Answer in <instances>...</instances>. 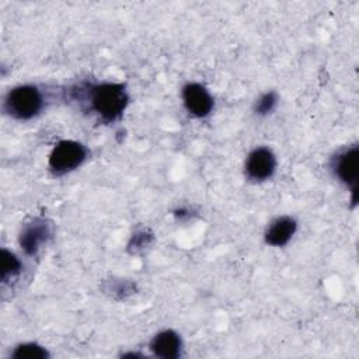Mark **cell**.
<instances>
[{
  "label": "cell",
  "instance_id": "obj_4",
  "mask_svg": "<svg viewBox=\"0 0 359 359\" xmlns=\"http://www.w3.org/2000/svg\"><path fill=\"white\" fill-rule=\"evenodd\" d=\"M334 177L351 191L352 206L358 201V178H359V146L352 144L337 151L330 161Z\"/></svg>",
  "mask_w": 359,
  "mask_h": 359
},
{
  "label": "cell",
  "instance_id": "obj_7",
  "mask_svg": "<svg viewBox=\"0 0 359 359\" xmlns=\"http://www.w3.org/2000/svg\"><path fill=\"white\" fill-rule=\"evenodd\" d=\"M181 97L187 112L194 118H206L213 111V97L209 90L201 83H187L181 90Z\"/></svg>",
  "mask_w": 359,
  "mask_h": 359
},
{
  "label": "cell",
  "instance_id": "obj_1",
  "mask_svg": "<svg viewBox=\"0 0 359 359\" xmlns=\"http://www.w3.org/2000/svg\"><path fill=\"white\" fill-rule=\"evenodd\" d=\"M73 100L86 112H91L102 123L121 121L129 105V94L123 83H80L67 88Z\"/></svg>",
  "mask_w": 359,
  "mask_h": 359
},
{
  "label": "cell",
  "instance_id": "obj_15",
  "mask_svg": "<svg viewBox=\"0 0 359 359\" xmlns=\"http://www.w3.org/2000/svg\"><path fill=\"white\" fill-rule=\"evenodd\" d=\"M174 216H175L178 220H184V219L191 217V213H189V210H188V209H185V208H180V209L174 210Z\"/></svg>",
  "mask_w": 359,
  "mask_h": 359
},
{
  "label": "cell",
  "instance_id": "obj_12",
  "mask_svg": "<svg viewBox=\"0 0 359 359\" xmlns=\"http://www.w3.org/2000/svg\"><path fill=\"white\" fill-rule=\"evenodd\" d=\"M10 356L14 359H48L50 353L36 342H22L13 349Z\"/></svg>",
  "mask_w": 359,
  "mask_h": 359
},
{
  "label": "cell",
  "instance_id": "obj_10",
  "mask_svg": "<svg viewBox=\"0 0 359 359\" xmlns=\"http://www.w3.org/2000/svg\"><path fill=\"white\" fill-rule=\"evenodd\" d=\"M22 272V262L21 259L10 250H1V282L7 283L11 279L17 278Z\"/></svg>",
  "mask_w": 359,
  "mask_h": 359
},
{
  "label": "cell",
  "instance_id": "obj_13",
  "mask_svg": "<svg viewBox=\"0 0 359 359\" xmlns=\"http://www.w3.org/2000/svg\"><path fill=\"white\" fill-rule=\"evenodd\" d=\"M278 102H279V97L276 91H266V93H262L254 101L252 111L258 116H266L275 111V108L278 107Z\"/></svg>",
  "mask_w": 359,
  "mask_h": 359
},
{
  "label": "cell",
  "instance_id": "obj_3",
  "mask_svg": "<svg viewBox=\"0 0 359 359\" xmlns=\"http://www.w3.org/2000/svg\"><path fill=\"white\" fill-rule=\"evenodd\" d=\"M88 158V149L81 142L65 139L57 142L48 157V170L55 177L66 175L81 167Z\"/></svg>",
  "mask_w": 359,
  "mask_h": 359
},
{
  "label": "cell",
  "instance_id": "obj_11",
  "mask_svg": "<svg viewBox=\"0 0 359 359\" xmlns=\"http://www.w3.org/2000/svg\"><path fill=\"white\" fill-rule=\"evenodd\" d=\"M104 293L109 294L116 300H122L136 293V283L128 279H111L105 280L102 285Z\"/></svg>",
  "mask_w": 359,
  "mask_h": 359
},
{
  "label": "cell",
  "instance_id": "obj_6",
  "mask_svg": "<svg viewBox=\"0 0 359 359\" xmlns=\"http://www.w3.org/2000/svg\"><path fill=\"white\" fill-rule=\"evenodd\" d=\"M276 156L265 146L252 149L244 163V174L252 182H264L273 177L276 171Z\"/></svg>",
  "mask_w": 359,
  "mask_h": 359
},
{
  "label": "cell",
  "instance_id": "obj_5",
  "mask_svg": "<svg viewBox=\"0 0 359 359\" xmlns=\"http://www.w3.org/2000/svg\"><path fill=\"white\" fill-rule=\"evenodd\" d=\"M53 229L45 217H32L20 231L18 244L27 255H36L39 250L52 238Z\"/></svg>",
  "mask_w": 359,
  "mask_h": 359
},
{
  "label": "cell",
  "instance_id": "obj_9",
  "mask_svg": "<svg viewBox=\"0 0 359 359\" xmlns=\"http://www.w3.org/2000/svg\"><path fill=\"white\" fill-rule=\"evenodd\" d=\"M297 222L294 217L283 215L273 219L265 229L264 240L271 247H285L296 234Z\"/></svg>",
  "mask_w": 359,
  "mask_h": 359
},
{
  "label": "cell",
  "instance_id": "obj_14",
  "mask_svg": "<svg viewBox=\"0 0 359 359\" xmlns=\"http://www.w3.org/2000/svg\"><path fill=\"white\" fill-rule=\"evenodd\" d=\"M153 238H154V234L149 229H139L130 236L126 250L130 254H137V252L143 251L146 247H149L151 244Z\"/></svg>",
  "mask_w": 359,
  "mask_h": 359
},
{
  "label": "cell",
  "instance_id": "obj_16",
  "mask_svg": "<svg viewBox=\"0 0 359 359\" xmlns=\"http://www.w3.org/2000/svg\"><path fill=\"white\" fill-rule=\"evenodd\" d=\"M122 356H123V358H128V356H129V358H143L142 353H136V352H128V353H123Z\"/></svg>",
  "mask_w": 359,
  "mask_h": 359
},
{
  "label": "cell",
  "instance_id": "obj_2",
  "mask_svg": "<svg viewBox=\"0 0 359 359\" xmlns=\"http://www.w3.org/2000/svg\"><path fill=\"white\" fill-rule=\"evenodd\" d=\"M43 107V93L34 84H20L13 87L3 101L4 112L17 121H29L38 116Z\"/></svg>",
  "mask_w": 359,
  "mask_h": 359
},
{
  "label": "cell",
  "instance_id": "obj_8",
  "mask_svg": "<svg viewBox=\"0 0 359 359\" xmlns=\"http://www.w3.org/2000/svg\"><path fill=\"white\" fill-rule=\"evenodd\" d=\"M150 352L161 359H177L182 352V339L181 335L171 330L158 331L149 344Z\"/></svg>",
  "mask_w": 359,
  "mask_h": 359
}]
</instances>
